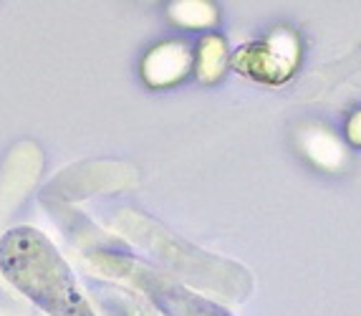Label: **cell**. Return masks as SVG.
<instances>
[{
    "label": "cell",
    "mask_w": 361,
    "mask_h": 316,
    "mask_svg": "<svg viewBox=\"0 0 361 316\" xmlns=\"http://www.w3.org/2000/svg\"><path fill=\"white\" fill-rule=\"evenodd\" d=\"M0 271L49 316H94L66 261L33 228H16L3 236Z\"/></svg>",
    "instance_id": "6da1fadb"
},
{
    "label": "cell",
    "mask_w": 361,
    "mask_h": 316,
    "mask_svg": "<svg viewBox=\"0 0 361 316\" xmlns=\"http://www.w3.org/2000/svg\"><path fill=\"white\" fill-rule=\"evenodd\" d=\"M298 36L288 28H278L268 41L250 43L235 54V66L245 76L265 84H281L298 66Z\"/></svg>",
    "instance_id": "7a4b0ae2"
},
{
    "label": "cell",
    "mask_w": 361,
    "mask_h": 316,
    "mask_svg": "<svg viewBox=\"0 0 361 316\" xmlns=\"http://www.w3.org/2000/svg\"><path fill=\"white\" fill-rule=\"evenodd\" d=\"M192 66L195 56L185 43H159L145 56L142 76L149 86H169L185 79Z\"/></svg>",
    "instance_id": "3957f363"
},
{
    "label": "cell",
    "mask_w": 361,
    "mask_h": 316,
    "mask_svg": "<svg viewBox=\"0 0 361 316\" xmlns=\"http://www.w3.org/2000/svg\"><path fill=\"white\" fill-rule=\"evenodd\" d=\"M301 145L306 150V154L313 159L316 164H324V167H338L343 159L341 145L336 142L334 134H329L326 129L321 127H311L306 134L301 137Z\"/></svg>",
    "instance_id": "277c9868"
},
{
    "label": "cell",
    "mask_w": 361,
    "mask_h": 316,
    "mask_svg": "<svg viewBox=\"0 0 361 316\" xmlns=\"http://www.w3.org/2000/svg\"><path fill=\"white\" fill-rule=\"evenodd\" d=\"M225 66H228V49H225L223 38L205 36L200 41L197 59H195L200 81H217L223 76Z\"/></svg>",
    "instance_id": "5b68a950"
},
{
    "label": "cell",
    "mask_w": 361,
    "mask_h": 316,
    "mask_svg": "<svg viewBox=\"0 0 361 316\" xmlns=\"http://www.w3.org/2000/svg\"><path fill=\"white\" fill-rule=\"evenodd\" d=\"M169 16H172L175 23L197 28V25L215 23L217 8L210 6V3H175V6H169Z\"/></svg>",
    "instance_id": "8992f818"
},
{
    "label": "cell",
    "mask_w": 361,
    "mask_h": 316,
    "mask_svg": "<svg viewBox=\"0 0 361 316\" xmlns=\"http://www.w3.org/2000/svg\"><path fill=\"white\" fill-rule=\"evenodd\" d=\"M349 137H351V142L361 145V111H356V114L351 116V122H349Z\"/></svg>",
    "instance_id": "52a82bcc"
}]
</instances>
